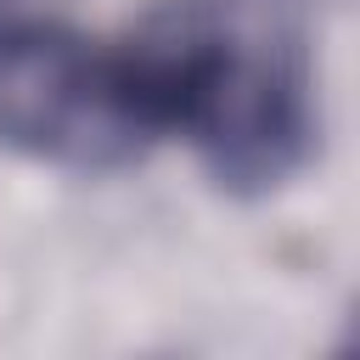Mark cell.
<instances>
[{
    "label": "cell",
    "mask_w": 360,
    "mask_h": 360,
    "mask_svg": "<svg viewBox=\"0 0 360 360\" xmlns=\"http://www.w3.org/2000/svg\"><path fill=\"white\" fill-rule=\"evenodd\" d=\"M0 146L68 174H118L158 135L118 45L68 22H11L0 28Z\"/></svg>",
    "instance_id": "obj_2"
},
{
    "label": "cell",
    "mask_w": 360,
    "mask_h": 360,
    "mask_svg": "<svg viewBox=\"0 0 360 360\" xmlns=\"http://www.w3.org/2000/svg\"><path fill=\"white\" fill-rule=\"evenodd\" d=\"M315 11L321 0H158L118 39L152 135H186L214 191L259 202L315 163Z\"/></svg>",
    "instance_id": "obj_1"
}]
</instances>
